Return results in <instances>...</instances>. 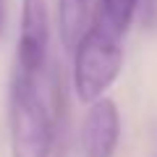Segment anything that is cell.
I'll return each mask as SVG.
<instances>
[{
  "label": "cell",
  "mask_w": 157,
  "mask_h": 157,
  "mask_svg": "<svg viewBox=\"0 0 157 157\" xmlns=\"http://www.w3.org/2000/svg\"><path fill=\"white\" fill-rule=\"evenodd\" d=\"M50 42V13L45 0H24L21 3V29L16 45V73L39 76L47 58Z\"/></svg>",
  "instance_id": "obj_3"
},
{
  "label": "cell",
  "mask_w": 157,
  "mask_h": 157,
  "mask_svg": "<svg viewBox=\"0 0 157 157\" xmlns=\"http://www.w3.org/2000/svg\"><path fill=\"white\" fill-rule=\"evenodd\" d=\"M121 141V113L110 97H100L89 105L81 126L84 157H113Z\"/></svg>",
  "instance_id": "obj_4"
},
{
  "label": "cell",
  "mask_w": 157,
  "mask_h": 157,
  "mask_svg": "<svg viewBox=\"0 0 157 157\" xmlns=\"http://www.w3.org/2000/svg\"><path fill=\"white\" fill-rule=\"evenodd\" d=\"M58 21H60V39L66 50H73L78 37L84 34L86 21V0H58Z\"/></svg>",
  "instance_id": "obj_6"
},
{
  "label": "cell",
  "mask_w": 157,
  "mask_h": 157,
  "mask_svg": "<svg viewBox=\"0 0 157 157\" xmlns=\"http://www.w3.org/2000/svg\"><path fill=\"white\" fill-rule=\"evenodd\" d=\"M11 157H50L55 144V121L39 92V76H24L13 71L11 102Z\"/></svg>",
  "instance_id": "obj_1"
},
{
  "label": "cell",
  "mask_w": 157,
  "mask_h": 157,
  "mask_svg": "<svg viewBox=\"0 0 157 157\" xmlns=\"http://www.w3.org/2000/svg\"><path fill=\"white\" fill-rule=\"evenodd\" d=\"M0 29H3V8H0Z\"/></svg>",
  "instance_id": "obj_7"
},
{
  "label": "cell",
  "mask_w": 157,
  "mask_h": 157,
  "mask_svg": "<svg viewBox=\"0 0 157 157\" xmlns=\"http://www.w3.org/2000/svg\"><path fill=\"white\" fill-rule=\"evenodd\" d=\"M139 8V0H97V29L110 34L113 39H121L128 32L134 13Z\"/></svg>",
  "instance_id": "obj_5"
},
{
  "label": "cell",
  "mask_w": 157,
  "mask_h": 157,
  "mask_svg": "<svg viewBox=\"0 0 157 157\" xmlns=\"http://www.w3.org/2000/svg\"><path fill=\"white\" fill-rule=\"evenodd\" d=\"M73 89L76 97L86 105L105 97L113 81L121 73L123 50L121 39H113L102 29H86L73 45Z\"/></svg>",
  "instance_id": "obj_2"
}]
</instances>
